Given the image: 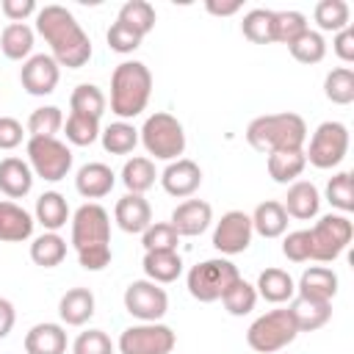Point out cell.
<instances>
[{"mask_svg": "<svg viewBox=\"0 0 354 354\" xmlns=\"http://www.w3.org/2000/svg\"><path fill=\"white\" fill-rule=\"evenodd\" d=\"M36 30L50 44V55L58 66L80 69L83 64H88L91 39L64 6H44L41 11H36Z\"/></svg>", "mask_w": 354, "mask_h": 354, "instance_id": "obj_1", "label": "cell"}, {"mask_svg": "<svg viewBox=\"0 0 354 354\" xmlns=\"http://www.w3.org/2000/svg\"><path fill=\"white\" fill-rule=\"evenodd\" d=\"M246 141L257 152H282V149H304L307 141V124L299 113H266L249 122Z\"/></svg>", "mask_w": 354, "mask_h": 354, "instance_id": "obj_2", "label": "cell"}, {"mask_svg": "<svg viewBox=\"0 0 354 354\" xmlns=\"http://www.w3.org/2000/svg\"><path fill=\"white\" fill-rule=\"evenodd\" d=\"M152 97V72L141 61H122L111 75V111L124 122L138 116Z\"/></svg>", "mask_w": 354, "mask_h": 354, "instance_id": "obj_3", "label": "cell"}, {"mask_svg": "<svg viewBox=\"0 0 354 354\" xmlns=\"http://www.w3.org/2000/svg\"><path fill=\"white\" fill-rule=\"evenodd\" d=\"M138 141L144 144V149L158 158V160H177L183 152H185V130L183 124L177 122V116L171 113H152L147 116L144 127L138 130Z\"/></svg>", "mask_w": 354, "mask_h": 354, "instance_id": "obj_4", "label": "cell"}, {"mask_svg": "<svg viewBox=\"0 0 354 354\" xmlns=\"http://www.w3.org/2000/svg\"><path fill=\"white\" fill-rule=\"evenodd\" d=\"M238 266L230 263L227 257H213V260H202L188 271V293L196 301H216L227 293V288L238 279Z\"/></svg>", "mask_w": 354, "mask_h": 354, "instance_id": "obj_5", "label": "cell"}, {"mask_svg": "<svg viewBox=\"0 0 354 354\" xmlns=\"http://www.w3.org/2000/svg\"><path fill=\"white\" fill-rule=\"evenodd\" d=\"M299 335L290 310H268L266 315L254 318L252 326L246 329V343L249 348H254L257 354H274L279 348H285L288 343H293Z\"/></svg>", "mask_w": 354, "mask_h": 354, "instance_id": "obj_6", "label": "cell"}, {"mask_svg": "<svg viewBox=\"0 0 354 354\" xmlns=\"http://www.w3.org/2000/svg\"><path fill=\"white\" fill-rule=\"evenodd\" d=\"M354 238V227L348 221V216L343 213H329V216H321L315 221V227L310 230V260H318V263H332L337 260L346 246L351 243Z\"/></svg>", "mask_w": 354, "mask_h": 354, "instance_id": "obj_7", "label": "cell"}, {"mask_svg": "<svg viewBox=\"0 0 354 354\" xmlns=\"http://www.w3.org/2000/svg\"><path fill=\"white\" fill-rule=\"evenodd\" d=\"M28 166L36 177L58 183L72 169V149L58 138H28Z\"/></svg>", "mask_w": 354, "mask_h": 354, "instance_id": "obj_8", "label": "cell"}, {"mask_svg": "<svg viewBox=\"0 0 354 354\" xmlns=\"http://www.w3.org/2000/svg\"><path fill=\"white\" fill-rule=\"evenodd\" d=\"M346 152H348V127L343 122H321L310 138L304 158L315 169H332L346 158Z\"/></svg>", "mask_w": 354, "mask_h": 354, "instance_id": "obj_9", "label": "cell"}, {"mask_svg": "<svg viewBox=\"0 0 354 354\" xmlns=\"http://www.w3.org/2000/svg\"><path fill=\"white\" fill-rule=\"evenodd\" d=\"M174 343H177L174 329L160 324V321L136 324L119 335V351L122 354H171Z\"/></svg>", "mask_w": 354, "mask_h": 354, "instance_id": "obj_10", "label": "cell"}, {"mask_svg": "<svg viewBox=\"0 0 354 354\" xmlns=\"http://www.w3.org/2000/svg\"><path fill=\"white\" fill-rule=\"evenodd\" d=\"M102 243H111V216L102 205L86 202L72 216V246L86 249Z\"/></svg>", "mask_w": 354, "mask_h": 354, "instance_id": "obj_11", "label": "cell"}, {"mask_svg": "<svg viewBox=\"0 0 354 354\" xmlns=\"http://www.w3.org/2000/svg\"><path fill=\"white\" fill-rule=\"evenodd\" d=\"M124 310L133 318H138L141 324H152L166 315L169 296L160 285H155L149 279H136L124 288Z\"/></svg>", "mask_w": 354, "mask_h": 354, "instance_id": "obj_12", "label": "cell"}, {"mask_svg": "<svg viewBox=\"0 0 354 354\" xmlns=\"http://www.w3.org/2000/svg\"><path fill=\"white\" fill-rule=\"evenodd\" d=\"M252 218L243 210H227L213 230V246L221 254H241L252 243Z\"/></svg>", "mask_w": 354, "mask_h": 354, "instance_id": "obj_13", "label": "cell"}, {"mask_svg": "<svg viewBox=\"0 0 354 354\" xmlns=\"http://www.w3.org/2000/svg\"><path fill=\"white\" fill-rule=\"evenodd\" d=\"M58 77H61V66L55 64L53 55H44V53L41 55H30L19 69V83L33 97L53 94L55 86H58Z\"/></svg>", "mask_w": 354, "mask_h": 354, "instance_id": "obj_14", "label": "cell"}, {"mask_svg": "<svg viewBox=\"0 0 354 354\" xmlns=\"http://www.w3.org/2000/svg\"><path fill=\"white\" fill-rule=\"evenodd\" d=\"M160 185L169 196L185 199L202 185V169L191 158H177L160 171Z\"/></svg>", "mask_w": 354, "mask_h": 354, "instance_id": "obj_15", "label": "cell"}, {"mask_svg": "<svg viewBox=\"0 0 354 354\" xmlns=\"http://www.w3.org/2000/svg\"><path fill=\"white\" fill-rule=\"evenodd\" d=\"M213 221V207L205 202V199H185L174 207L171 213V227L177 230V235H202Z\"/></svg>", "mask_w": 354, "mask_h": 354, "instance_id": "obj_16", "label": "cell"}, {"mask_svg": "<svg viewBox=\"0 0 354 354\" xmlns=\"http://www.w3.org/2000/svg\"><path fill=\"white\" fill-rule=\"evenodd\" d=\"M113 218H116L119 230L138 235L152 224V207L144 199V194H124L113 207Z\"/></svg>", "mask_w": 354, "mask_h": 354, "instance_id": "obj_17", "label": "cell"}, {"mask_svg": "<svg viewBox=\"0 0 354 354\" xmlns=\"http://www.w3.org/2000/svg\"><path fill=\"white\" fill-rule=\"evenodd\" d=\"M113 183H116V174L111 171V166L97 163V160L80 166L77 174H75V188L86 199H102V196H108L111 188H113Z\"/></svg>", "mask_w": 354, "mask_h": 354, "instance_id": "obj_18", "label": "cell"}, {"mask_svg": "<svg viewBox=\"0 0 354 354\" xmlns=\"http://www.w3.org/2000/svg\"><path fill=\"white\" fill-rule=\"evenodd\" d=\"M282 207H285L288 216H293V218H299V221L315 218L318 210H321V194H318V188H315L313 183L296 180V183L288 188Z\"/></svg>", "mask_w": 354, "mask_h": 354, "instance_id": "obj_19", "label": "cell"}, {"mask_svg": "<svg viewBox=\"0 0 354 354\" xmlns=\"http://www.w3.org/2000/svg\"><path fill=\"white\" fill-rule=\"evenodd\" d=\"M33 216L19 207L17 202H8L3 199L0 202V241L6 243H19V241H28L33 235Z\"/></svg>", "mask_w": 354, "mask_h": 354, "instance_id": "obj_20", "label": "cell"}, {"mask_svg": "<svg viewBox=\"0 0 354 354\" xmlns=\"http://www.w3.org/2000/svg\"><path fill=\"white\" fill-rule=\"evenodd\" d=\"M33 188V171L22 158H3L0 160V191L8 199H22Z\"/></svg>", "mask_w": 354, "mask_h": 354, "instance_id": "obj_21", "label": "cell"}, {"mask_svg": "<svg viewBox=\"0 0 354 354\" xmlns=\"http://www.w3.org/2000/svg\"><path fill=\"white\" fill-rule=\"evenodd\" d=\"M66 351V332L61 324H36L25 335V354H64Z\"/></svg>", "mask_w": 354, "mask_h": 354, "instance_id": "obj_22", "label": "cell"}, {"mask_svg": "<svg viewBox=\"0 0 354 354\" xmlns=\"http://www.w3.org/2000/svg\"><path fill=\"white\" fill-rule=\"evenodd\" d=\"M288 310H290L293 324H296L299 332H315L332 318V304L329 301L307 299V296H296Z\"/></svg>", "mask_w": 354, "mask_h": 354, "instance_id": "obj_23", "label": "cell"}, {"mask_svg": "<svg viewBox=\"0 0 354 354\" xmlns=\"http://www.w3.org/2000/svg\"><path fill=\"white\" fill-rule=\"evenodd\" d=\"M296 293L299 296H307V299H321V301H332L335 293H337V274L326 266H313L301 274L299 285H296Z\"/></svg>", "mask_w": 354, "mask_h": 354, "instance_id": "obj_24", "label": "cell"}, {"mask_svg": "<svg viewBox=\"0 0 354 354\" xmlns=\"http://www.w3.org/2000/svg\"><path fill=\"white\" fill-rule=\"evenodd\" d=\"M58 315L66 326H83L94 315V293L88 288H69L58 301Z\"/></svg>", "mask_w": 354, "mask_h": 354, "instance_id": "obj_25", "label": "cell"}, {"mask_svg": "<svg viewBox=\"0 0 354 354\" xmlns=\"http://www.w3.org/2000/svg\"><path fill=\"white\" fill-rule=\"evenodd\" d=\"M257 296H263L266 301L271 304H282V301H290L296 296V282L288 271L282 268H266L260 277H257V285H254Z\"/></svg>", "mask_w": 354, "mask_h": 354, "instance_id": "obj_26", "label": "cell"}, {"mask_svg": "<svg viewBox=\"0 0 354 354\" xmlns=\"http://www.w3.org/2000/svg\"><path fill=\"white\" fill-rule=\"evenodd\" d=\"M249 218H252V230L263 238H279L288 230V213L282 202H274V199L260 202Z\"/></svg>", "mask_w": 354, "mask_h": 354, "instance_id": "obj_27", "label": "cell"}, {"mask_svg": "<svg viewBox=\"0 0 354 354\" xmlns=\"http://www.w3.org/2000/svg\"><path fill=\"white\" fill-rule=\"evenodd\" d=\"M144 274L155 285H169L183 274V260L177 252H144Z\"/></svg>", "mask_w": 354, "mask_h": 354, "instance_id": "obj_28", "label": "cell"}, {"mask_svg": "<svg viewBox=\"0 0 354 354\" xmlns=\"http://www.w3.org/2000/svg\"><path fill=\"white\" fill-rule=\"evenodd\" d=\"M36 221H39L47 232L61 230V227L69 221V205H66V199H64L58 191H44V194L36 199Z\"/></svg>", "mask_w": 354, "mask_h": 354, "instance_id": "obj_29", "label": "cell"}, {"mask_svg": "<svg viewBox=\"0 0 354 354\" xmlns=\"http://www.w3.org/2000/svg\"><path fill=\"white\" fill-rule=\"evenodd\" d=\"M307 158L304 149H282V152H271L268 155V174L274 183H296V177L304 171Z\"/></svg>", "mask_w": 354, "mask_h": 354, "instance_id": "obj_30", "label": "cell"}, {"mask_svg": "<svg viewBox=\"0 0 354 354\" xmlns=\"http://www.w3.org/2000/svg\"><path fill=\"white\" fill-rule=\"evenodd\" d=\"M0 50L6 58L11 61H22L30 55L33 50V28H28L25 22H11L3 28L0 33Z\"/></svg>", "mask_w": 354, "mask_h": 354, "instance_id": "obj_31", "label": "cell"}, {"mask_svg": "<svg viewBox=\"0 0 354 354\" xmlns=\"http://www.w3.org/2000/svg\"><path fill=\"white\" fill-rule=\"evenodd\" d=\"M66 257V241L58 232H41L30 243V260L41 268H55Z\"/></svg>", "mask_w": 354, "mask_h": 354, "instance_id": "obj_32", "label": "cell"}, {"mask_svg": "<svg viewBox=\"0 0 354 354\" xmlns=\"http://www.w3.org/2000/svg\"><path fill=\"white\" fill-rule=\"evenodd\" d=\"M155 163L149 158H130L122 166V183L127 194H144L155 185Z\"/></svg>", "mask_w": 354, "mask_h": 354, "instance_id": "obj_33", "label": "cell"}, {"mask_svg": "<svg viewBox=\"0 0 354 354\" xmlns=\"http://www.w3.org/2000/svg\"><path fill=\"white\" fill-rule=\"evenodd\" d=\"M100 138H102V147H105V152H111V155H127V152H133L136 149V144H138V130L130 124V122H113V124H108L102 133H100Z\"/></svg>", "mask_w": 354, "mask_h": 354, "instance_id": "obj_34", "label": "cell"}, {"mask_svg": "<svg viewBox=\"0 0 354 354\" xmlns=\"http://www.w3.org/2000/svg\"><path fill=\"white\" fill-rule=\"evenodd\" d=\"M155 8L147 3V0H127L122 8H119V17L116 22L133 28L138 36H147L152 28H155Z\"/></svg>", "mask_w": 354, "mask_h": 354, "instance_id": "obj_35", "label": "cell"}, {"mask_svg": "<svg viewBox=\"0 0 354 354\" xmlns=\"http://www.w3.org/2000/svg\"><path fill=\"white\" fill-rule=\"evenodd\" d=\"M324 94L335 105L354 102V72L348 66H337V69L326 72V77H324Z\"/></svg>", "mask_w": 354, "mask_h": 354, "instance_id": "obj_36", "label": "cell"}, {"mask_svg": "<svg viewBox=\"0 0 354 354\" xmlns=\"http://www.w3.org/2000/svg\"><path fill=\"white\" fill-rule=\"evenodd\" d=\"M69 108H72V113L100 119L102 111H105V94L94 83H80V86H75V91L69 97Z\"/></svg>", "mask_w": 354, "mask_h": 354, "instance_id": "obj_37", "label": "cell"}, {"mask_svg": "<svg viewBox=\"0 0 354 354\" xmlns=\"http://www.w3.org/2000/svg\"><path fill=\"white\" fill-rule=\"evenodd\" d=\"M348 19H351V8L346 0H321L315 6V22L321 30H343L348 28Z\"/></svg>", "mask_w": 354, "mask_h": 354, "instance_id": "obj_38", "label": "cell"}, {"mask_svg": "<svg viewBox=\"0 0 354 354\" xmlns=\"http://www.w3.org/2000/svg\"><path fill=\"white\" fill-rule=\"evenodd\" d=\"M288 50H290V55L299 61V64H318V61H324V55H326V41H324V36L318 33V30H304L299 39H293L290 44H288Z\"/></svg>", "mask_w": 354, "mask_h": 354, "instance_id": "obj_39", "label": "cell"}, {"mask_svg": "<svg viewBox=\"0 0 354 354\" xmlns=\"http://www.w3.org/2000/svg\"><path fill=\"white\" fill-rule=\"evenodd\" d=\"M61 127H64V113L55 105L36 108L28 116V133H30V138H55V133Z\"/></svg>", "mask_w": 354, "mask_h": 354, "instance_id": "obj_40", "label": "cell"}, {"mask_svg": "<svg viewBox=\"0 0 354 354\" xmlns=\"http://www.w3.org/2000/svg\"><path fill=\"white\" fill-rule=\"evenodd\" d=\"M221 301H224V307H227L230 315H246V313H252L254 304H257V290H254V285H249L243 277H238V279L227 288V293L221 296Z\"/></svg>", "mask_w": 354, "mask_h": 354, "instance_id": "obj_41", "label": "cell"}, {"mask_svg": "<svg viewBox=\"0 0 354 354\" xmlns=\"http://www.w3.org/2000/svg\"><path fill=\"white\" fill-rule=\"evenodd\" d=\"M271 22H274V11L271 8H252L243 14L241 30L249 41L254 44H271Z\"/></svg>", "mask_w": 354, "mask_h": 354, "instance_id": "obj_42", "label": "cell"}, {"mask_svg": "<svg viewBox=\"0 0 354 354\" xmlns=\"http://www.w3.org/2000/svg\"><path fill=\"white\" fill-rule=\"evenodd\" d=\"M304 30H307V17L301 11H274V22H271V39L274 41L290 44Z\"/></svg>", "mask_w": 354, "mask_h": 354, "instance_id": "obj_43", "label": "cell"}, {"mask_svg": "<svg viewBox=\"0 0 354 354\" xmlns=\"http://www.w3.org/2000/svg\"><path fill=\"white\" fill-rule=\"evenodd\" d=\"M177 241H180V235L169 221H152L141 232L144 252H177Z\"/></svg>", "mask_w": 354, "mask_h": 354, "instance_id": "obj_44", "label": "cell"}, {"mask_svg": "<svg viewBox=\"0 0 354 354\" xmlns=\"http://www.w3.org/2000/svg\"><path fill=\"white\" fill-rule=\"evenodd\" d=\"M64 130H66V141H69V144H75V147H88V144H94L97 136H100V119L83 116V113H69Z\"/></svg>", "mask_w": 354, "mask_h": 354, "instance_id": "obj_45", "label": "cell"}, {"mask_svg": "<svg viewBox=\"0 0 354 354\" xmlns=\"http://www.w3.org/2000/svg\"><path fill=\"white\" fill-rule=\"evenodd\" d=\"M326 202L332 207H337L343 216L354 210V183H351V171H337L329 183H326Z\"/></svg>", "mask_w": 354, "mask_h": 354, "instance_id": "obj_46", "label": "cell"}, {"mask_svg": "<svg viewBox=\"0 0 354 354\" xmlns=\"http://www.w3.org/2000/svg\"><path fill=\"white\" fill-rule=\"evenodd\" d=\"M72 354H113V343L102 329H86L75 337Z\"/></svg>", "mask_w": 354, "mask_h": 354, "instance_id": "obj_47", "label": "cell"}, {"mask_svg": "<svg viewBox=\"0 0 354 354\" xmlns=\"http://www.w3.org/2000/svg\"><path fill=\"white\" fill-rule=\"evenodd\" d=\"M310 230H293L282 241V254L290 263H307L310 260Z\"/></svg>", "mask_w": 354, "mask_h": 354, "instance_id": "obj_48", "label": "cell"}, {"mask_svg": "<svg viewBox=\"0 0 354 354\" xmlns=\"http://www.w3.org/2000/svg\"><path fill=\"white\" fill-rule=\"evenodd\" d=\"M108 47L113 50V53H133L138 44H141V39L144 36H138L133 28H127V25H122V22H113L111 28H108Z\"/></svg>", "mask_w": 354, "mask_h": 354, "instance_id": "obj_49", "label": "cell"}, {"mask_svg": "<svg viewBox=\"0 0 354 354\" xmlns=\"http://www.w3.org/2000/svg\"><path fill=\"white\" fill-rule=\"evenodd\" d=\"M77 260L86 271H102L108 263H111V246L102 243V246H86V249H77Z\"/></svg>", "mask_w": 354, "mask_h": 354, "instance_id": "obj_50", "label": "cell"}, {"mask_svg": "<svg viewBox=\"0 0 354 354\" xmlns=\"http://www.w3.org/2000/svg\"><path fill=\"white\" fill-rule=\"evenodd\" d=\"M22 144V124L11 116H0V149H14Z\"/></svg>", "mask_w": 354, "mask_h": 354, "instance_id": "obj_51", "label": "cell"}, {"mask_svg": "<svg viewBox=\"0 0 354 354\" xmlns=\"http://www.w3.org/2000/svg\"><path fill=\"white\" fill-rule=\"evenodd\" d=\"M0 11L11 19V22H25L30 14H36V3L33 0H3Z\"/></svg>", "mask_w": 354, "mask_h": 354, "instance_id": "obj_52", "label": "cell"}, {"mask_svg": "<svg viewBox=\"0 0 354 354\" xmlns=\"http://www.w3.org/2000/svg\"><path fill=\"white\" fill-rule=\"evenodd\" d=\"M332 47H335V53H337V58H340V61L351 64V61H354V28L348 25V28L337 30V33H335Z\"/></svg>", "mask_w": 354, "mask_h": 354, "instance_id": "obj_53", "label": "cell"}, {"mask_svg": "<svg viewBox=\"0 0 354 354\" xmlns=\"http://www.w3.org/2000/svg\"><path fill=\"white\" fill-rule=\"evenodd\" d=\"M14 321H17V313H14V304L8 299L0 296V340L14 329Z\"/></svg>", "mask_w": 354, "mask_h": 354, "instance_id": "obj_54", "label": "cell"}, {"mask_svg": "<svg viewBox=\"0 0 354 354\" xmlns=\"http://www.w3.org/2000/svg\"><path fill=\"white\" fill-rule=\"evenodd\" d=\"M205 8H207L210 14H216V17H232V14H238V11H241V0H230V3L207 0V3H205Z\"/></svg>", "mask_w": 354, "mask_h": 354, "instance_id": "obj_55", "label": "cell"}]
</instances>
